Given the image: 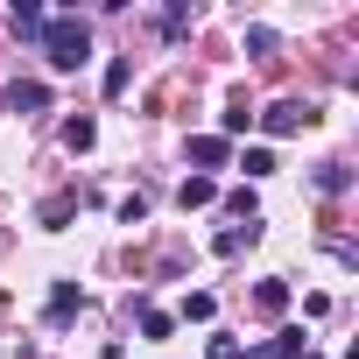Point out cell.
Segmentation results:
<instances>
[{"label": "cell", "instance_id": "cell-1", "mask_svg": "<svg viewBox=\"0 0 359 359\" xmlns=\"http://www.w3.org/2000/svg\"><path fill=\"white\" fill-rule=\"evenodd\" d=\"M43 57H50V71H78V64H92V29L78 22V15H57V22H43Z\"/></svg>", "mask_w": 359, "mask_h": 359}, {"label": "cell", "instance_id": "cell-2", "mask_svg": "<svg viewBox=\"0 0 359 359\" xmlns=\"http://www.w3.org/2000/svg\"><path fill=\"white\" fill-rule=\"evenodd\" d=\"M303 345H310V338H303V324H282V331H275V338H261L247 359H303Z\"/></svg>", "mask_w": 359, "mask_h": 359}, {"label": "cell", "instance_id": "cell-3", "mask_svg": "<svg viewBox=\"0 0 359 359\" xmlns=\"http://www.w3.org/2000/svg\"><path fill=\"white\" fill-rule=\"evenodd\" d=\"M310 120H317V106H303V99L268 106V134H296V127H310Z\"/></svg>", "mask_w": 359, "mask_h": 359}, {"label": "cell", "instance_id": "cell-4", "mask_svg": "<svg viewBox=\"0 0 359 359\" xmlns=\"http://www.w3.org/2000/svg\"><path fill=\"white\" fill-rule=\"evenodd\" d=\"M212 198H219L212 176H184V191H176V205H184V212H191V205H212Z\"/></svg>", "mask_w": 359, "mask_h": 359}, {"label": "cell", "instance_id": "cell-5", "mask_svg": "<svg viewBox=\"0 0 359 359\" xmlns=\"http://www.w3.org/2000/svg\"><path fill=\"white\" fill-rule=\"evenodd\" d=\"M191 162L219 169V162H226V134H198V141H191Z\"/></svg>", "mask_w": 359, "mask_h": 359}, {"label": "cell", "instance_id": "cell-6", "mask_svg": "<svg viewBox=\"0 0 359 359\" xmlns=\"http://www.w3.org/2000/svg\"><path fill=\"white\" fill-rule=\"evenodd\" d=\"M8 106H15V113H43V106H50V92H43V85H15V92H8Z\"/></svg>", "mask_w": 359, "mask_h": 359}, {"label": "cell", "instance_id": "cell-7", "mask_svg": "<svg viewBox=\"0 0 359 359\" xmlns=\"http://www.w3.org/2000/svg\"><path fill=\"white\" fill-rule=\"evenodd\" d=\"M92 141H99V127H92V120H71V127H64V148H71V155H85Z\"/></svg>", "mask_w": 359, "mask_h": 359}, {"label": "cell", "instance_id": "cell-8", "mask_svg": "<svg viewBox=\"0 0 359 359\" xmlns=\"http://www.w3.org/2000/svg\"><path fill=\"white\" fill-rule=\"evenodd\" d=\"M254 303H261V310H289V282H261Z\"/></svg>", "mask_w": 359, "mask_h": 359}, {"label": "cell", "instance_id": "cell-9", "mask_svg": "<svg viewBox=\"0 0 359 359\" xmlns=\"http://www.w3.org/2000/svg\"><path fill=\"white\" fill-rule=\"evenodd\" d=\"M43 22H50L43 8H15V29H22V36H43Z\"/></svg>", "mask_w": 359, "mask_h": 359}, {"label": "cell", "instance_id": "cell-10", "mask_svg": "<svg viewBox=\"0 0 359 359\" xmlns=\"http://www.w3.org/2000/svg\"><path fill=\"white\" fill-rule=\"evenodd\" d=\"M240 169H247V176H268V169H275V155H268V148H247V155H240Z\"/></svg>", "mask_w": 359, "mask_h": 359}, {"label": "cell", "instance_id": "cell-11", "mask_svg": "<svg viewBox=\"0 0 359 359\" xmlns=\"http://www.w3.org/2000/svg\"><path fill=\"white\" fill-rule=\"evenodd\" d=\"M71 310H78V289H71V282H57V296H50V317H71Z\"/></svg>", "mask_w": 359, "mask_h": 359}]
</instances>
